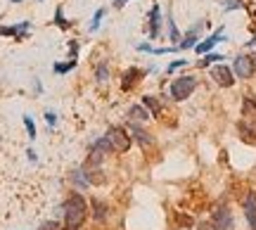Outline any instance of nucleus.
<instances>
[{"instance_id": "33", "label": "nucleus", "mask_w": 256, "mask_h": 230, "mask_svg": "<svg viewBox=\"0 0 256 230\" xmlns=\"http://www.w3.org/2000/svg\"><path fill=\"white\" fill-rule=\"evenodd\" d=\"M197 230H218L214 221H200L197 223Z\"/></svg>"}, {"instance_id": "27", "label": "nucleus", "mask_w": 256, "mask_h": 230, "mask_svg": "<svg viewBox=\"0 0 256 230\" xmlns=\"http://www.w3.org/2000/svg\"><path fill=\"white\" fill-rule=\"evenodd\" d=\"M104 14H107V10H104V8H98V10H95V14H92V19H90V24H88V34H98V31H100Z\"/></svg>"}, {"instance_id": "8", "label": "nucleus", "mask_w": 256, "mask_h": 230, "mask_svg": "<svg viewBox=\"0 0 256 230\" xmlns=\"http://www.w3.org/2000/svg\"><path fill=\"white\" fill-rule=\"evenodd\" d=\"M162 26H164V17H162V5L154 2L150 12H147V19H145V31H147V38L150 40H156L162 36Z\"/></svg>"}, {"instance_id": "34", "label": "nucleus", "mask_w": 256, "mask_h": 230, "mask_svg": "<svg viewBox=\"0 0 256 230\" xmlns=\"http://www.w3.org/2000/svg\"><path fill=\"white\" fill-rule=\"evenodd\" d=\"M40 230H60V223H57V221H48V223H43V226H40Z\"/></svg>"}, {"instance_id": "9", "label": "nucleus", "mask_w": 256, "mask_h": 230, "mask_svg": "<svg viewBox=\"0 0 256 230\" xmlns=\"http://www.w3.org/2000/svg\"><path fill=\"white\" fill-rule=\"evenodd\" d=\"M147 76L145 69H140V66H128L126 72L121 74V90L124 92H133L140 86V81Z\"/></svg>"}, {"instance_id": "36", "label": "nucleus", "mask_w": 256, "mask_h": 230, "mask_svg": "<svg viewBox=\"0 0 256 230\" xmlns=\"http://www.w3.org/2000/svg\"><path fill=\"white\" fill-rule=\"evenodd\" d=\"M34 90H36L38 95L43 92V83H40V78H34Z\"/></svg>"}, {"instance_id": "15", "label": "nucleus", "mask_w": 256, "mask_h": 230, "mask_svg": "<svg viewBox=\"0 0 256 230\" xmlns=\"http://www.w3.org/2000/svg\"><path fill=\"white\" fill-rule=\"evenodd\" d=\"M242 212H244V218L249 223V230H256V192L254 190H249L242 197Z\"/></svg>"}, {"instance_id": "1", "label": "nucleus", "mask_w": 256, "mask_h": 230, "mask_svg": "<svg viewBox=\"0 0 256 230\" xmlns=\"http://www.w3.org/2000/svg\"><path fill=\"white\" fill-rule=\"evenodd\" d=\"M88 214H90V204L83 197L81 192L74 190L62 204V216H64V230H81L88 221Z\"/></svg>"}, {"instance_id": "11", "label": "nucleus", "mask_w": 256, "mask_h": 230, "mask_svg": "<svg viewBox=\"0 0 256 230\" xmlns=\"http://www.w3.org/2000/svg\"><path fill=\"white\" fill-rule=\"evenodd\" d=\"M204 26H206V22H204V19H200V22H197V24H194V26H192L183 38H180L178 50H180V52H185V50H194V48H197V43L202 40V28H204Z\"/></svg>"}, {"instance_id": "21", "label": "nucleus", "mask_w": 256, "mask_h": 230, "mask_svg": "<svg viewBox=\"0 0 256 230\" xmlns=\"http://www.w3.org/2000/svg\"><path fill=\"white\" fill-rule=\"evenodd\" d=\"M166 26H168V31H166V38H168L174 46H178V43H180V38H183V34H180V28H178V24H176L174 12H168V17H166Z\"/></svg>"}, {"instance_id": "41", "label": "nucleus", "mask_w": 256, "mask_h": 230, "mask_svg": "<svg viewBox=\"0 0 256 230\" xmlns=\"http://www.w3.org/2000/svg\"><path fill=\"white\" fill-rule=\"evenodd\" d=\"M40 2H43V0H40Z\"/></svg>"}, {"instance_id": "4", "label": "nucleus", "mask_w": 256, "mask_h": 230, "mask_svg": "<svg viewBox=\"0 0 256 230\" xmlns=\"http://www.w3.org/2000/svg\"><path fill=\"white\" fill-rule=\"evenodd\" d=\"M232 72L238 76V81H249L256 74V52H240L232 60Z\"/></svg>"}, {"instance_id": "18", "label": "nucleus", "mask_w": 256, "mask_h": 230, "mask_svg": "<svg viewBox=\"0 0 256 230\" xmlns=\"http://www.w3.org/2000/svg\"><path fill=\"white\" fill-rule=\"evenodd\" d=\"M238 133L240 138L249 142V145H256V121L252 119H240L238 121Z\"/></svg>"}, {"instance_id": "6", "label": "nucleus", "mask_w": 256, "mask_h": 230, "mask_svg": "<svg viewBox=\"0 0 256 230\" xmlns=\"http://www.w3.org/2000/svg\"><path fill=\"white\" fill-rule=\"evenodd\" d=\"M126 128H128V133L133 136V142H138L142 152H150V150H154L156 138H154V133H150V130L145 128V124H133V121H128Z\"/></svg>"}, {"instance_id": "5", "label": "nucleus", "mask_w": 256, "mask_h": 230, "mask_svg": "<svg viewBox=\"0 0 256 230\" xmlns=\"http://www.w3.org/2000/svg\"><path fill=\"white\" fill-rule=\"evenodd\" d=\"M104 136H107V140L112 142V148H114L116 154H126L128 150L133 148V136L128 133L126 126H110Z\"/></svg>"}, {"instance_id": "39", "label": "nucleus", "mask_w": 256, "mask_h": 230, "mask_svg": "<svg viewBox=\"0 0 256 230\" xmlns=\"http://www.w3.org/2000/svg\"><path fill=\"white\" fill-rule=\"evenodd\" d=\"M12 2H24V0H12Z\"/></svg>"}, {"instance_id": "20", "label": "nucleus", "mask_w": 256, "mask_h": 230, "mask_svg": "<svg viewBox=\"0 0 256 230\" xmlns=\"http://www.w3.org/2000/svg\"><path fill=\"white\" fill-rule=\"evenodd\" d=\"M69 183L74 185V190H76V192H83V190H88V188H90L88 176H86V168H83V166L74 168L72 174H69Z\"/></svg>"}, {"instance_id": "2", "label": "nucleus", "mask_w": 256, "mask_h": 230, "mask_svg": "<svg viewBox=\"0 0 256 230\" xmlns=\"http://www.w3.org/2000/svg\"><path fill=\"white\" fill-rule=\"evenodd\" d=\"M200 78L194 74H180L176 76L174 81L168 83V100L171 102H185L188 98H192V92L197 90Z\"/></svg>"}, {"instance_id": "23", "label": "nucleus", "mask_w": 256, "mask_h": 230, "mask_svg": "<svg viewBox=\"0 0 256 230\" xmlns=\"http://www.w3.org/2000/svg\"><path fill=\"white\" fill-rule=\"evenodd\" d=\"M83 168H86V166H83ZM86 176H88V183L98 185V188L107 185V180H110V178H107V174L102 171L100 166H98V168H86Z\"/></svg>"}, {"instance_id": "28", "label": "nucleus", "mask_w": 256, "mask_h": 230, "mask_svg": "<svg viewBox=\"0 0 256 230\" xmlns=\"http://www.w3.org/2000/svg\"><path fill=\"white\" fill-rule=\"evenodd\" d=\"M223 12H235V10H244L247 8V2L244 0H218Z\"/></svg>"}, {"instance_id": "30", "label": "nucleus", "mask_w": 256, "mask_h": 230, "mask_svg": "<svg viewBox=\"0 0 256 230\" xmlns=\"http://www.w3.org/2000/svg\"><path fill=\"white\" fill-rule=\"evenodd\" d=\"M188 64H190V60H174V62L166 64V74H174V72H178V69H183Z\"/></svg>"}, {"instance_id": "12", "label": "nucleus", "mask_w": 256, "mask_h": 230, "mask_svg": "<svg viewBox=\"0 0 256 230\" xmlns=\"http://www.w3.org/2000/svg\"><path fill=\"white\" fill-rule=\"evenodd\" d=\"M223 40H228L226 31H223V28H216L214 34H209L206 38H202L200 43H197L194 52H197V55H206V52H214V48L218 46V43H223Z\"/></svg>"}, {"instance_id": "14", "label": "nucleus", "mask_w": 256, "mask_h": 230, "mask_svg": "<svg viewBox=\"0 0 256 230\" xmlns=\"http://www.w3.org/2000/svg\"><path fill=\"white\" fill-rule=\"evenodd\" d=\"M110 214H112V206L110 202H104V200H100V197H92L90 200V216L95 223H107L110 221Z\"/></svg>"}, {"instance_id": "17", "label": "nucleus", "mask_w": 256, "mask_h": 230, "mask_svg": "<svg viewBox=\"0 0 256 230\" xmlns=\"http://www.w3.org/2000/svg\"><path fill=\"white\" fill-rule=\"evenodd\" d=\"M140 102L145 104V110L150 112L152 119H159V116H162V112H164V100H162V95H142Z\"/></svg>"}, {"instance_id": "13", "label": "nucleus", "mask_w": 256, "mask_h": 230, "mask_svg": "<svg viewBox=\"0 0 256 230\" xmlns=\"http://www.w3.org/2000/svg\"><path fill=\"white\" fill-rule=\"evenodd\" d=\"M31 28H34V24L24 19V22L10 24V26H0V36H10V38H14V40H24V38L31 34Z\"/></svg>"}, {"instance_id": "10", "label": "nucleus", "mask_w": 256, "mask_h": 230, "mask_svg": "<svg viewBox=\"0 0 256 230\" xmlns=\"http://www.w3.org/2000/svg\"><path fill=\"white\" fill-rule=\"evenodd\" d=\"M211 221L216 223V228L218 230H235V218H232V212H230L228 204L216 206L214 214H211Z\"/></svg>"}, {"instance_id": "26", "label": "nucleus", "mask_w": 256, "mask_h": 230, "mask_svg": "<svg viewBox=\"0 0 256 230\" xmlns=\"http://www.w3.org/2000/svg\"><path fill=\"white\" fill-rule=\"evenodd\" d=\"M78 66V60H66V62H55L52 64V72H55L57 76H66L69 72H74Z\"/></svg>"}, {"instance_id": "24", "label": "nucleus", "mask_w": 256, "mask_h": 230, "mask_svg": "<svg viewBox=\"0 0 256 230\" xmlns=\"http://www.w3.org/2000/svg\"><path fill=\"white\" fill-rule=\"evenodd\" d=\"M52 24H55L57 28H62V31H69V28L74 26L72 19L64 17V8H62V5H57V8H55V14H52Z\"/></svg>"}, {"instance_id": "37", "label": "nucleus", "mask_w": 256, "mask_h": 230, "mask_svg": "<svg viewBox=\"0 0 256 230\" xmlns=\"http://www.w3.org/2000/svg\"><path fill=\"white\" fill-rule=\"evenodd\" d=\"M26 154H28V162H34V164H36V162H38L36 150H31V148H28V150H26Z\"/></svg>"}, {"instance_id": "40", "label": "nucleus", "mask_w": 256, "mask_h": 230, "mask_svg": "<svg viewBox=\"0 0 256 230\" xmlns=\"http://www.w3.org/2000/svg\"><path fill=\"white\" fill-rule=\"evenodd\" d=\"M180 230H188V228H180Z\"/></svg>"}, {"instance_id": "32", "label": "nucleus", "mask_w": 256, "mask_h": 230, "mask_svg": "<svg viewBox=\"0 0 256 230\" xmlns=\"http://www.w3.org/2000/svg\"><path fill=\"white\" fill-rule=\"evenodd\" d=\"M46 124L50 126V128H55L57 126V112H52V110L46 112Z\"/></svg>"}, {"instance_id": "7", "label": "nucleus", "mask_w": 256, "mask_h": 230, "mask_svg": "<svg viewBox=\"0 0 256 230\" xmlns=\"http://www.w3.org/2000/svg\"><path fill=\"white\" fill-rule=\"evenodd\" d=\"M209 78L216 83V86H220V88H232V86L238 83V76L232 72V66L223 64V62L209 66Z\"/></svg>"}, {"instance_id": "25", "label": "nucleus", "mask_w": 256, "mask_h": 230, "mask_svg": "<svg viewBox=\"0 0 256 230\" xmlns=\"http://www.w3.org/2000/svg\"><path fill=\"white\" fill-rule=\"evenodd\" d=\"M220 60H226V57L218 55V52H206V55H202L200 60H197V66H200V69H209V66L218 64Z\"/></svg>"}, {"instance_id": "3", "label": "nucleus", "mask_w": 256, "mask_h": 230, "mask_svg": "<svg viewBox=\"0 0 256 230\" xmlns=\"http://www.w3.org/2000/svg\"><path fill=\"white\" fill-rule=\"evenodd\" d=\"M114 152L112 148V142L107 140V136H98V138L90 142V148H88V156H86V162L83 166L86 168H98V166L104 164V159Z\"/></svg>"}, {"instance_id": "31", "label": "nucleus", "mask_w": 256, "mask_h": 230, "mask_svg": "<svg viewBox=\"0 0 256 230\" xmlns=\"http://www.w3.org/2000/svg\"><path fill=\"white\" fill-rule=\"evenodd\" d=\"M66 48H69V57H66V60H78V50H81V43H78L76 38H72V40L66 43Z\"/></svg>"}, {"instance_id": "29", "label": "nucleus", "mask_w": 256, "mask_h": 230, "mask_svg": "<svg viewBox=\"0 0 256 230\" xmlns=\"http://www.w3.org/2000/svg\"><path fill=\"white\" fill-rule=\"evenodd\" d=\"M24 128H26V133H28V140H36V136H38V130H36V124H34V119L28 116V114H24Z\"/></svg>"}, {"instance_id": "35", "label": "nucleus", "mask_w": 256, "mask_h": 230, "mask_svg": "<svg viewBox=\"0 0 256 230\" xmlns=\"http://www.w3.org/2000/svg\"><path fill=\"white\" fill-rule=\"evenodd\" d=\"M128 2H130V0H112V5H114L116 10H124Z\"/></svg>"}, {"instance_id": "16", "label": "nucleus", "mask_w": 256, "mask_h": 230, "mask_svg": "<svg viewBox=\"0 0 256 230\" xmlns=\"http://www.w3.org/2000/svg\"><path fill=\"white\" fill-rule=\"evenodd\" d=\"M92 78L98 86H110L112 81V66L107 60H100V62H95V69H92Z\"/></svg>"}, {"instance_id": "19", "label": "nucleus", "mask_w": 256, "mask_h": 230, "mask_svg": "<svg viewBox=\"0 0 256 230\" xmlns=\"http://www.w3.org/2000/svg\"><path fill=\"white\" fill-rule=\"evenodd\" d=\"M126 116H128V121H133V124H147V121L152 119V116H150V112L145 110V104H142V102L130 104V107H128V112H126Z\"/></svg>"}, {"instance_id": "22", "label": "nucleus", "mask_w": 256, "mask_h": 230, "mask_svg": "<svg viewBox=\"0 0 256 230\" xmlns=\"http://www.w3.org/2000/svg\"><path fill=\"white\" fill-rule=\"evenodd\" d=\"M242 119L256 121V98L254 95H249V92L242 98Z\"/></svg>"}, {"instance_id": "38", "label": "nucleus", "mask_w": 256, "mask_h": 230, "mask_svg": "<svg viewBox=\"0 0 256 230\" xmlns=\"http://www.w3.org/2000/svg\"><path fill=\"white\" fill-rule=\"evenodd\" d=\"M254 46H256V36L252 38V40H247V43H244V48H247V50H249V48H254Z\"/></svg>"}]
</instances>
